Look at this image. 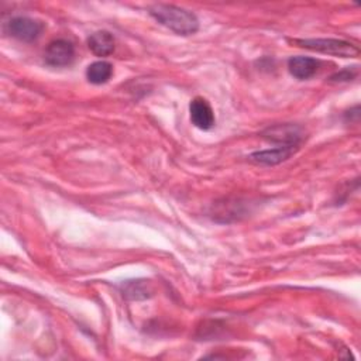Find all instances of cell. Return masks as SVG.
Wrapping results in <instances>:
<instances>
[{"label":"cell","mask_w":361,"mask_h":361,"mask_svg":"<svg viewBox=\"0 0 361 361\" xmlns=\"http://www.w3.org/2000/svg\"><path fill=\"white\" fill-rule=\"evenodd\" d=\"M113 75V65L107 61H96L86 69V78L93 85L106 83Z\"/></svg>","instance_id":"obj_10"},{"label":"cell","mask_w":361,"mask_h":361,"mask_svg":"<svg viewBox=\"0 0 361 361\" xmlns=\"http://www.w3.org/2000/svg\"><path fill=\"white\" fill-rule=\"evenodd\" d=\"M299 147H290V145H278L271 149L257 151L250 155V159L259 165H276L283 161H286L289 157H292Z\"/></svg>","instance_id":"obj_7"},{"label":"cell","mask_w":361,"mask_h":361,"mask_svg":"<svg viewBox=\"0 0 361 361\" xmlns=\"http://www.w3.org/2000/svg\"><path fill=\"white\" fill-rule=\"evenodd\" d=\"M87 47L96 56H109L114 51V37L109 31H96L89 35Z\"/></svg>","instance_id":"obj_9"},{"label":"cell","mask_w":361,"mask_h":361,"mask_svg":"<svg viewBox=\"0 0 361 361\" xmlns=\"http://www.w3.org/2000/svg\"><path fill=\"white\" fill-rule=\"evenodd\" d=\"M262 137L278 145L299 147L302 142V130L295 124H275L262 131Z\"/></svg>","instance_id":"obj_5"},{"label":"cell","mask_w":361,"mask_h":361,"mask_svg":"<svg viewBox=\"0 0 361 361\" xmlns=\"http://www.w3.org/2000/svg\"><path fill=\"white\" fill-rule=\"evenodd\" d=\"M319 68H320V61L316 58H310V56L299 55V56H292L288 61L289 73L299 80H305V79L314 76L317 73Z\"/></svg>","instance_id":"obj_8"},{"label":"cell","mask_w":361,"mask_h":361,"mask_svg":"<svg viewBox=\"0 0 361 361\" xmlns=\"http://www.w3.org/2000/svg\"><path fill=\"white\" fill-rule=\"evenodd\" d=\"M75 58V47L71 41L58 38L51 41L44 52V61L49 66H68Z\"/></svg>","instance_id":"obj_4"},{"label":"cell","mask_w":361,"mask_h":361,"mask_svg":"<svg viewBox=\"0 0 361 361\" xmlns=\"http://www.w3.org/2000/svg\"><path fill=\"white\" fill-rule=\"evenodd\" d=\"M189 114H190V121L195 127L204 130V131L214 127V123H216L214 111H213L210 103L204 97L197 96L190 100Z\"/></svg>","instance_id":"obj_6"},{"label":"cell","mask_w":361,"mask_h":361,"mask_svg":"<svg viewBox=\"0 0 361 361\" xmlns=\"http://www.w3.org/2000/svg\"><path fill=\"white\" fill-rule=\"evenodd\" d=\"M44 23L31 17L25 16H18L13 17L7 24H6V31L10 34L13 38L23 41V42H32L35 41L41 32L44 31Z\"/></svg>","instance_id":"obj_3"},{"label":"cell","mask_w":361,"mask_h":361,"mask_svg":"<svg viewBox=\"0 0 361 361\" xmlns=\"http://www.w3.org/2000/svg\"><path fill=\"white\" fill-rule=\"evenodd\" d=\"M358 75V66H348L337 73H334L333 76H330V82H348L353 80L354 78H357Z\"/></svg>","instance_id":"obj_11"},{"label":"cell","mask_w":361,"mask_h":361,"mask_svg":"<svg viewBox=\"0 0 361 361\" xmlns=\"http://www.w3.org/2000/svg\"><path fill=\"white\" fill-rule=\"evenodd\" d=\"M290 42L309 51L341 58H354L360 54L358 47L348 41L337 38H295L290 39Z\"/></svg>","instance_id":"obj_2"},{"label":"cell","mask_w":361,"mask_h":361,"mask_svg":"<svg viewBox=\"0 0 361 361\" xmlns=\"http://www.w3.org/2000/svg\"><path fill=\"white\" fill-rule=\"evenodd\" d=\"M148 13L155 21L178 35H192L199 30V20L196 14L186 8L159 3L151 6Z\"/></svg>","instance_id":"obj_1"}]
</instances>
